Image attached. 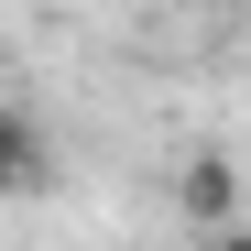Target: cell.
Instances as JSON below:
<instances>
[{
  "mask_svg": "<svg viewBox=\"0 0 251 251\" xmlns=\"http://www.w3.org/2000/svg\"><path fill=\"white\" fill-rule=\"evenodd\" d=\"M175 219H197V229H240V164H229V153L175 164Z\"/></svg>",
  "mask_w": 251,
  "mask_h": 251,
  "instance_id": "cell-1",
  "label": "cell"
},
{
  "mask_svg": "<svg viewBox=\"0 0 251 251\" xmlns=\"http://www.w3.org/2000/svg\"><path fill=\"white\" fill-rule=\"evenodd\" d=\"M0 153H11V197H44V131L33 120H0Z\"/></svg>",
  "mask_w": 251,
  "mask_h": 251,
  "instance_id": "cell-2",
  "label": "cell"
},
{
  "mask_svg": "<svg viewBox=\"0 0 251 251\" xmlns=\"http://www.w3.org/2000/svg\"><path fill=\"white\" fill-rule=\"evenodd\" d=\"M207 251H251V219H240V229H219V240H207Z\"/></svg>",
  "mask_w": 251,
  "mask_h": 251,
  "instance_id": "cell-3",
  "label": "cell"
}]
</instances>
